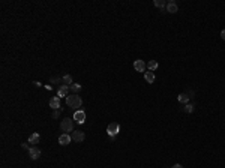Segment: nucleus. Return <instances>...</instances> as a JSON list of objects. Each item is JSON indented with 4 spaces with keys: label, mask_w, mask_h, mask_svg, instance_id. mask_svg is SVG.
Segmentation results:
<instances>
[{
    "label": "nucleus",
    "mask_w": 225,
    "mask_h": 168,
    "mask_svg": "<svg viewBox=\"0 0 225 168\" xmlns=\"http://www.w3.org/2000/svg\"><path fill=\"white\" fill-rule=\"evenodd\" d=\"M194 108H195L194 104H186V105H185V113H192Z\"/></svg>",
    "instance_id": "19"
},
{
    "label": "nucleus",
    "mask_w": 225,
    "mask_h": 168,
    "mask_svg": "<svg viewBox=\"0 0 225 168\" xmlns=\"http://www.w3.org/2000/svg\"><path fill=\"white\" fill-rule=\"evenodd\" d=\"M69 90H71L74 95H78V92L81 90V84H78V83H72V84L69 86Z\"/></svg>",
    "instance_id": "15"
},
{
    "label": "nucleus",
    "mask_w": 225,
    "mask_h": 168,
    "mask_svg": "<svg viewBox=\"0 0 225 168\" xmlns=\"http://www.w3.org/2000/svg\"><path fill=\"white\" fill-rule=\"evenodd\" d=\"M147 63H144V60H135L134 62V69L137 72H146Z\"/></svg>",
    "instance_id": "6"
},
{
    "label": "nucleus",
    "mask_w": 225,
    "mask_h": 168,
    "mask_svg": "<svg viewBox=\"0 0 225 168\" xmlns=\"http://www.w3.org/2000/svg\"><path fill=\"white\" fill-rule=\"evenodd\" d=\"M68 93H69V86L66 84H62L59 90H57V96L59 98H68Z\"/></svg>",
    "instance_id": "9"
},
{
    "label": "nucleus",
    "mask_w": 225,
    "mask_h": 168,
    "mask_svg": "<svg viewBox=\"0 0 225 168\" xmlns=\"http://www.w3.org/2000/svg\"><path fill=\"white\" fill-rule=\"evenodd\" d=\"M119 132H120V125L119 123L112 122V123H110L108 126H107V134L110 135V138H114Z\"/></svg>",
    "instance_id": "3"
},
{
    "label": "nucleus",
    "mask_w": 225,
    "mask_h": 168,
    "mask_svg": "<svg viewBox=\"0 0 225 168\" xmlns=\"http://www.w3.org/2000/svg\"><path fill=\"white\" fill-rule=\"evenodd\" d=\"M153 5H155L156 8H167V3H165L164 0H155Z\"/></svg>",
    "instance_id": "18"
},
{
    "label": "nucleus",
    "mask_w": 225,
    "mask_h": 168,
    "mask_svg": "<svg viewBox=\"0 0 225 168\" xmlns=\"http://www.w3.org/2000/svg\"><path fill=\"white\" fill-rule=\"evenodd\" d=\"M71 137H72V141H75V143H81V141H84L86 134H84V132H81V131H74Z\"/></svg>",
    "instance_id": "7"
},
{
    "label": "nucleus",
    "mask_w": 225,
    "mask_h": 168,
    "mask_svg": "<svg viewBox=\"0 0 225 168\" xmlns=\"http://www.w3.org/2000/svg\"><path fill=\"white\" fill-rule=\"evenodd\" d=\"M177 11H179V6H177L176 2H168L167 3V12L168 14H176Z\"/></svg>",
    "instance_id": "11"
},
{
    "label": "nucleus",
    "mask_w": 225,
    "mask_h": 168,
    "mask_svg": "<svg viewBox=\"0 0 225 168\" xmlns=\"http://www.w3.org/2000/svg\"><path fill=\"white\" fill-rule=\"evenodd\" d=\"M60 81H62L60 77H51V78H50V83H51V84H56V83H60Z\"/></svg>",
    "instance_id": "20"
},
{
    "label": "nucleus",
    "mask_w": 225,
    "mask_h": 168,
    "mask_svg": "<svg viewBox=\"0 0 225 168\" xmlns=\"http://www.w3.org/2000/svg\"><path fill=\"white\" fill-rule=\"evenodd\" d=\"M144 80H146L149 84H153L155 80H156V77H155V74H153L152 71H149V72H144Z\"/></svg>",
    "instance_id": "13"
},
{
    "label": "nucleus",
    "mask_w": 225,
    "mask_h": 168,
    "mask_svg": "<svg viewBox=\"0 0 225 168\" xmlns=\"http://www.w3.org/2000/svg\"><path fill=\"white\" fill-rule=\"evenodd\" d=\"M29 155H30V159H33V161L39 159V156H41V149L38 146H32L29 149Z\"/></svg>",
    "instance_id": "5"
},
{
    "label": "nucleus",
    "mask_w": 225,
    "mask_h": 168,
    "mask_svg": "<svg viewBox=\"0 0 225 168\" xmlns=\"http://www.w3.org/2000/svg\"><path fill=\"white\" fill-rule=\"evenodd\" d=\"M60 129H62V132L63 134H69V132H74V120L72 119H63L62 122H60Z\"/></svg>",
    "instance_id": "2"
},
{
    "label": "nucleus",
    "mask_w": 225,
    "mask_h": 168,
    "mask_svg": "<svg viewBox=\"0 0 225 168\" xmlns=\"http://www.w3.org/2000/svg\"><path fill=\"white\" fill-rule=\"evenodd\" d=\"M50 107L56 111V110H62L60 108V98L59 96H53L51 99H50Z\"/></svg>",
    "instance_id": "10"
},
{
    "label": "nucleus",
    "mask_w": 225,
    "mask_h": 168,
    "mask_svg": "<svg viewBox=\"0 0 225 168\" xmlns=\"http://www.w3.org/2000/svg\"><path fill=\"white\" fill-rule=\"evenodd\" d=\"M74 122L83 125L86 122V113L83 111V110H77V111L74 113Z\"/></svg>",
    "instance_id": "4"
},
{
    "label": "nucleus",
    "mask_w": 225,
    "mask_h": 168,
    "mask_svg": "<svg viewBox=\"0 0 225 168\" xmlns=\"http://www.w3.org/2000/svg\"><path fill=\"white\" fill-rule=\"evenodd\" d=\"M66 104H68L69 108H81V105H83V99H81V96L72 93V95H68Z\"/></svg>",
    "instance_id": "1"
},
{
    "label": "nucleus",
    "mask_w": 225,
    "mask_h": 168,
    "mask_svg": "<svg viewBox=\"0 0 225 168\" xmlns=\"http://www.w3.org/2000/svg\"><path fill=\"white\" fill-rule=\"evenodd\" d=\"M71 141H72V137L69 134H62L59 137V144H60V146H68Z\"/></svg>",
    "instance_id": "8"
},
{
    "label": "nucleus",
    "mask_w": 225,
    "mask_h": 168,
    "mask_svg": "<svg viewBox=\"0 0 225 168\" xmlns=\"http://www.w3.org/2000/svg\"><path fill=\"white\" fill-rule=\"evenodd\" d=\"M171 168H183V165H180V164H174Z\"/></svg>",
    "instance_id": "22"
},
{
    "label": "nucleus",
    "mask_w": 225,
    "mask_h": 168,
    "mask_svg": "<svg viewBox=\"0 0 225 168\" xmlns=\"http://www.w3.org/2000/svg\"><path fill=\"white\" fill-rule=\"evenodd\" d=\"M158 66H159V63H158L156 60H150V62L147 63V69H149V71H152V72H153V71H156Z\"/></svg>",
    "instance_id": "16"
},
{
    "label": "nucleus",
    "mask_w": 225,
    "mask_h": 168,
    "mask_svg": "<svg viewBox=\"0 0 225 168\" xmlns=\"http://www.w3.org/2000/svg\"><path fill=\"white\" fill-rule=\"evenodd\" d=\"M189 99H191L189 93H180L179 95V102H182V104H189Z\"/></svg>",
    "instance_id": "14"
},
{
    "label": "nucleus",
    "mask_w": 225,
    "mask_h": 168,
    "mask_svg": "<svg viewBox=\"0 0 225 168\" xmlns=\"http://www.w3.org/2000/svg\"><path fill=\"white\" fill-rule=\"evenodd\" d=\"M221 38H222V39H224V41H225V29H224V30H222V32H221Z\"/></svg>",
    "instance_id": "23"
},
{
    "label": "nucleus",
    "mask_w": 225,
    "mask_h": 168,
    "mask_svg": "<svg viewBox=\"0 0 225 168\" xmlns=\"http://www.w3.org/2000/svg\"><path fill=\"white\" fill-rule=\"evenodd\" d=\"M60 113H62V110H56V111L53 113V117H54V119H57V117L60 116Z\"/></svg>",
    "instance_id": "21"
},
{
    "label": "nucleus",
    "mask_w": 225,
    "mask_h": 168,
    "mask_svg": "<svg viewBox=\"0 0 225 168\" xmlns=\"http://www.w3.org/2000/svg\"><path fill=\"white\" fill-rule=\"evenodd\" d=\"M62 81H63V84H66V86H71L72 84V77L68 74V75H63L62 77Z\"/></svg>",
    "instance_id": "17"
},
{
    "label": "nucleus",
    "mask_w": 225,
    "mask_h": 168,
    "mask_svg": "<svg viewBox=\"0 0 225 168\" xmlns=\"http://www.w3.org/2000/svg\"><path fill=\"white\" fill-rule=\"evenodd\" d=\"M39 140H41V135L38 134V132H33V134L29 137V144H33V146H36V144L39 143Z\"/></svg>",
    "instance_id": "12"
},
{
    "label": "nucleus",
    "mask_w": 225,
    "mask_h": 168,
    "mask_svg": "<svg viewBox=\"0 0 225 168\" xmlns=\"http://www.w3.org/2000/svg\"><path fill=\"white\" fill-rule=\"evenodd\" d=\"M21 146H22V149H27V150L30 149V147H29V144H21Z\"/></svg>",
    "instance_id": "24"
}]
</instances>
